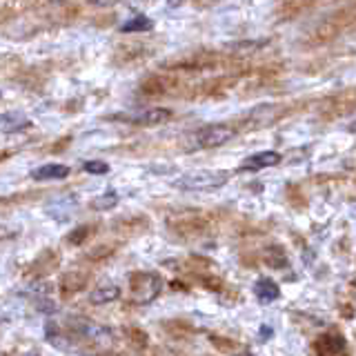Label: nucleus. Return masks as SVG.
I'll return each instance as SVG.
<instances>
[{
	"label": "nucleus",
	"mask_w": 356,
	"mask_h": 356,
	"mask_svg": "<svg viewBox=\"0 0 356 356\" xmlns=\"http://www.w3.org/2000/svg\"><path fill=\"white\" fill-rule=\"evenodd\" d=\"M356 20V5H348L339 11H334L332 16H327L321 22L314 31V42H327L332 38H337L343 29H348L354 25Z\"/></svg>",
	"instance_id": "obj_2"
},
{
	"label": "nucleus",
	"mask_w": 356,
	"mask_h": 356,
	"mask_svg": "<svg viewBox=\"0 0 356 356\" xmlns=\"http://www.w3.org/2000/svg\"><path fill=\"white\" fill-rule=\"evenodd\" d=\"M114 250H116V248H111V245H98V248H94V250H89V252H87V259H89V261H100V259H105V256H109Z\"/></svg>",
	"instance_id": "obj_26"
},
{
	"label": "nucleus",
	"mask_w": 356,
	"mask_h": 356,
	"mask_svg": "<svg viewBox=\"0 0 356 356\" xmlns=\"http://www.w3.org/2000/svg\"><path fill=\"white\" fill-rule=\"evenodd\" d=\"M25 356H40V354H38V352H27Z\"/></svg>",
	"instance_id": "obj_31"
},
{
	"label": "nucleus",
	"mask_w": 356,
	"mask_h": 356,
	"mask_svg": "<svg viewBox=\"0 0 356 356\" xmlns=\"http://www.w3.org/2000/svg\"><path fill=\"white\" fill-rule=\"evenodd\" d=\"M170 118H172V109H167V107H152L147 111H143L140 116L134 118V125L152 127V125H161V122H167Z\"/></svg>",
	"instance_id": "obj_13"
},
{
	"label": "nucleus",
	"mask_w": 356,
	"mask_h": 356,
	"mask_svg": "<svg viewBox=\"0 0 356 356\" xmlns=\"http://www.w3.org/2000/svg\"><path fill=\"white\" fill-rule=\"evenodd\" d=\"M83 170L89 172V174H107L109 172V165L103 163V161H87L83 165Z\"/></svg>",
	"instance_id": "obj_27"
},
{
	"label": "nucleus",
	"mask_w": 356,
	"mask_h": 356,
	"mask_svg": "<svg viewBox=\"0 0 356 356\" xmlns=\"http://www.w3.org/2000/svg\"><path fill=\"white\" fill-rule=\"evenodd\" d=\"M70 176V167L67 165H42L38 167L36 172H31V178H36V181H63V178Z\"/></svg>",
	"instance_id": "obj_15"
},
{
	"label": "nucleus",
	"mask_w": 356,
	"mask_h": 356,
	"mask_svg": "<svg viewBox=\"0 0 356 356\" xmlns=\"http://www.w3.org/2000/svg\"><path fill=\"white\" fill-rule=\"evenodd\" d=\"M170 87H174V78L163 76V74H154L140 83V94L143 96H163L165 92H170Z\"/></svg>",
	"instance_id": "obj_10"
},
{
	"label": "nucleus",
	"mask_w": 356,
	"mask_h": 356,
	"mask_svg": "<svg viewBox=\"0 0 356 356\" xmlns=\"http://www.w3.org/2000/svg\"><path fill=\"white\" fill-rule=\"evenodd\" d=\"M287 114V107L281 103H267L252 109L248 114V122H252V129H259V127H267V125H274L278 118H283Z\"/></svg>",
	"instance_id": "obj_8"
},
{
	"label": "nucleus",
	"mask_w": 356,
	"mask_h": 356,
	"mask_svg": "<svg viewBox=\"0 0 356 356\" xmlns=\"http://www.w3.org/2000/svg\"><path fill=\"white\" fill-rule=\"evenodd\" d=\"M236 136V129L225 122H218V125H205L200 127L189 143V149H211V147H220V145L229 143Z\"/></svg>",
	"instance_id": "obj_3"
},
{
	"label": "nucleus",
	"mask_w": 356,
	"mask_h": 356,
	"mask_svg": "<svg viewBox=\"0 0 356 356\" xmlns=\"http://www.w3.org/2000/svg\"><path fill=\"white\" fill-rule=\"evenodd\" d=\"M94 234V227L92 225H81L70 232V236H67V243L70 245H83L89 236Z\"/></svg>",
	"instance_id": "obj_24"
},
{
	"label": "nucleus",
	"mask_w": 356,
	"mask_h": 356,
	"mask_svg": "<svg viewBox=\"0 0 356 356\" xmlns=\"http://www.w3.org/2000/svg\"><path fill=\"white\" fill-rule=\"evenodd\" d=\"M116 205H118V194H114V192H107V194L92 200V207L96 211H107V209L116 207Z\"/></svg>",
	"instance_id": "obj_23"
},
{
	"label": "nucleus",
	"mask_w": 356,
	"mask_h": 356,
	"mask_svg": "<svg viewBox=\"0 0 356 356\" xmlns=\"http://www.w3.org/2000/svg\"><path fill=\"white\" fill-rule=\"evenodd\" d=\"M218 63L216 51H185L178 58L167 60V70H207V67Z\"/></svg>",
	"instance_id": "obj_6"
},
{
	"label": "nucleus",
	"mask_w": 356,
	"mask_h": 356,
	"mask_svg": "<svg viewBox=\"0 0 356 356\" xmlns=\"http://www.w3.org/2000/svg\"><path fill=\"white\" fill-rule=\"evenodd\" d=\"M149 47L147 44H140V42H131V44H122V47L116 49L114 54V63L116 65H129V63H136L145 56H149Z\"/></svg>",
	"instance_id": "obj_11"
},
{
	"label": "nucleus",
	"mask_w": 356,
	"mask_h": 356,
	"mask_svg": "<svg viewBox=\"0 0 356 356\" xmlns=\"http://www.w3.org/2000/svg\"><path fill=\"white\" fill-rule=\"evenodd\" d=\"M314 352L316 356H345V352H348V341H345L339 332L321 334L314 341Z\"/></svg>",
	"instance_id": "obj_9"
},
{
	"label": "nucleus",
	"mask_w": 356,
	"mask_h": 356,
	"mask_svg": "<svg viewBox=\"0 0 356 356\" xmlns=\"http://www.w3.org/2000/svg\"><path fill=\"white\" fill-rule=\"evenodd\" d=\"M354 109H356V92L350 89V92L334 94L323 100L318 105V116L323 120H337L343 116H350Z\"/></svg>",
	"instance_id": "obj_4"
},
{
	"label": "nucleus",
	"mask_w": 356,
	"mask_h": 356,
	"mask_svg": "<svg viewBox=\"0 0 356 356\" xmlns=\"http://www.w3.org/2000/svg\"><path fill=\"white\" fill-rule=\"evenodd\" d=\"M152 27H154V22L147 16L138 14V16H134L131 20H127L125 25L120 27V31L122 33H145V31H152Z\"/></svg>",
	"instance_id": "obj_21"
},
{
	"label": "nucleus",
	"mask_w": 356,
	"mask_h": 356,
	"mask_svg": "<svg viewBox=\"0 0 356 356\" xmlns=\"http://www.w3.org/2000/svg\"><path fill=\"white\" fill-rule=\"evenodd\" d=\"M129 334H131V341L136 343V345H140V348H145V345H147V334H145L143 330L131 327V330H129Z\"/></svg>",
	"instance_id": "obj_29"
},
{
	"label": "nucleus",
	"mask_w": 356,
	"mask_h": 356,
	"mask_svg": "<svg viewBox=\"0 0 356 356\" xmlns=\"http://www.w3.org/2000/svg\"><path fill=\"white\" fill-rule=\"evenodd\" d=\"M203 229H205V222L194 214H189L187 218H178L174 222V232H178V234H198Z\"/></svg>",
	"instance_id": "obj_20"
},
{
	"label": "nucleus",
	"mask_w": 356,
	"mask_h": 356,
	"mask_svg": "<svg viewBox=\"0 0 356 356\" xmlns=\"http://www.w3.org/2000/svg\"><path fill=\"white\" fill-rule=\"evenodd\" d=\"M348 131H350V134H356V120L352 122V125H348Z\"/></svg>",
	"instance_id": "obj_30"
},
{
	"label": "nucleus",
	"mask_w": 356,
	"mask_h": 356,
	"mask_svg": "<svg viewBox=\"0 0 356 356\" xmlns=\"http://www.w3.org/2000/svg\"><path fill=\"white\" fill-rule=\"evenodd\" d=\"M314 5L312 3H285V5H281V18H296V16H300L303 14V9H312Z\"/></svg>",
	"instance_id": "obj_25"
},
{
	"label": "nucleus",
	"mask_w": 356,
	"mask_h": 356,
	"mask_svg": "<svg viewBox=\"0 0 356 356\" xmlns=\"http://www.w3.org/2000/svg\"><path fill=\"white\" fill-rule=\"evenodd\" d=\"M87 274L85 272H70V274H65L63 278H60V292H63V296H67V294H76V292H81V289L87 285Z\"/></svg>",
	"instance_id": "obj_16"
},
{
	"label": "nucleus",
	"mask_w": 356,
	"mask_h": 356,
	"mask_svg": "<svg viewBox=\"0 0 356 356\" xmlns=\"http://www.w3.org/2000/svg\"><path fill=\"white\" fill-rule=\"evenodd\" d=\"M36 307H38L40 312H44V314H51V312H56V309H58V305H56L54 300L44 298V296L36 298Z\"/></svg>",
	"instance_id": "obj_28"
},
{
	"label": "nucleus",
	"mask_w": 356,
	"mask_h": 356,
	"mask_svg": "<svg viewBox=\"0 0 356 356\" xmlns=\"http://www.w3.org/2000/svg\"><path fill=\"white\" fill-rule=\"evenodd\" d=\"M67 327L72 332H76L78 337H83L87 341H92L96 345H109L111 343V330L96 325V323H89L85 318H70L67 321Z\"/></svg>",
	"instance_id": "obj_7"
},
{
	"label": "nucleus",
	"mask_w": 356,
	"mask_h": 356,
	"mask_svg": "<svg viewBox=\"0 0 356 356\" xmlns=\"http://www.w3.org/2000/svg\"><path fill=\"white\" fill-rule=\"evenodd\" d=\"M58 261H60V256L56 254V252H51V250H47V252H42L36 261H33L31 265V272H33V276H42V274H49V272H54L56 270V265H58Z\"/></svg>",
	"instance_id": "obj_17"
},
{
	"label": "nucleus",
	"mask_w": 356,
	"mask_h": 356,
	"mask_svg": "<svg viewBox=\"0 0 356 356\" xmlns=\"http://www.w3.org/2000/svg\"><path fill=\"white\" fill-rule=\"evenodd\" d=\"M283 161V156L278 154V152H259V154H254L250 156V159H245V163L241 165V170H265V167H274Z\"/></svg>",
	"instance_id": "obj_12"
},
{
	"label": "nucleus",
	"mask_w": 356,
	"mask_h": 356,
	"mask_svg": "<svg viewBox=\"0 0 356 356\" xmlns=\"http://www.w3.org/2000/svg\"><path fill=\"white\" fill-rule=\"evenodd\" d=\"M0 127H3V134L25 131L31 127V120L27 116H22L20 111H5L3 118H0Z\"/></svg>",
	"instance_id": "obj_14"
},
{
	"label": "nucleus",
	"mask_w": 356,
	"mask_h": 356,
	"mask_svg": "<svg viewBox=\"0 0 356 356\" xmlns=\"http://www.w3.org/2000/svg\"><path fill=\"white\" fill-rule=\"evenodd\" d=\"M129 287H131V296L138 303H149V300H154L161 294L163 281L152 272H136L129 278Z\"/></svg>",
	"instance_id": "obj_5"
},
{
	"label": "nucleus",
	"mask_w": 356,
	"mask_h": 356,
	"mask_svg": "<svg viewBox=\"0 0 356 356\" xmlns=\"http://www.w3.org/2000/svg\"><path fill=\"white\" fill-rule=\"evenodd\" d=\"M120 296V289L116 285H103V287H96L92 294H89V300L94 305H103V303H111Z\"/></svg>",
	"instance_id": "obj_19"
},
{
	"label": "nucleus",
	"mask_w": 356,
	"mask_h": 356,
	"mask_svg": "<svg viewBox=\"0 0 356 356\" xmlns=\"http://www.w3.org/2000/svg\"><path fill=\"white\" fill-rule=\"evenodd\" d=\"M254 294L259 300H263V303H272V300L281 296V289H278V285L272 278H261V281H256L254 285Z\"/></svg>",
	"instance_id": "obj_18"
},
{
	"label": "nucleus",
	"mask_w": 356,
	"mask_h": 356,
	"mask_svg": "<svg viewBox=\"0 0 356 356\" xmlns=\"http://www.w3.org/2000/svg\"><path fill=\"white\" fill-rule=\"evenodd\" d=\"M229 181V172H214V170H200L187 176H181L174 183L178 189L185 192H209V189H218Z\"/></svg>",
	"instance_id": "obj_1"
},
{
	"label": "nucleus",
	"mask_w": 356,
	"mask_h": 356,
	"mask_svg": "<svg viewBox=\"0 0 356 356\" xmlns=\"http://www.w3.org/2000/svg\"><path fill=\"white\" fill-rule=\"evenodd\" d=\"M263 259L265 263L274 267V270H283V267H287V256L283 252V248H278V245H272V248H267L263 252Z\"/></svg>",
	"instance_id": "obj_22"
}]
</instances>
